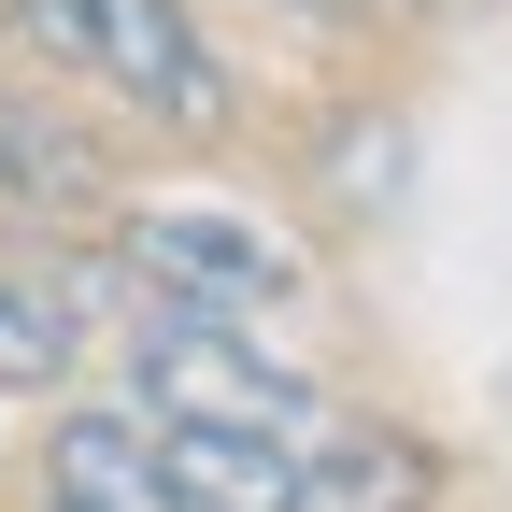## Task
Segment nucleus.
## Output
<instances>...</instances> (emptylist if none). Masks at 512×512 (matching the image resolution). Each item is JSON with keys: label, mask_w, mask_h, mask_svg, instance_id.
<instances>
[{"label": "nucleus", "mask_w": 512, "mask_h": 512, "mask_svg": "<svg viewBox=\"0 0 512 512\" xmlns=\"http://www.w3.org/2000/svg\"><path fill=\"white\" fill-rule=\"evenodd\" d=\"M128 384H143V427H200V441H313V427H328L285 356H256L228 313H185V299L143 313Z\"/></svg>", "instance_id": "1"}, {"label": "nucleus", "mask_w": 512, "mask_h": 512, "mask_svg": "<svg viewBox=\"0 0 512 512\" xmlns=\"http://www.w3.org/2000/svg\"><path fill=\"white\" fill-rule=\"evenodd\" d=\"M128 271L157 299H185V313H256V299L299 285V256L256 242L242 214H128Z\"/></svg>", "instance_id": "2"}, {"label": "nucleus", "mask_w": 512, "mask_h": 512, "mask_svg": "<svg viewBox=\"0 0 512 512\" xmlns=\"http://www.w3.org/2000/svg\"><path fill=\"white\" fill-rule=\"evenodd\" d=\"M86 72H114L143 114H171V128H214L228 114V86H214V57H200V29L171 15V0H100V43H86Z\"/></svg>", "instance_id": "3"}, {"label": "nucleus", "mask_w": 512, "mask_h": 512, "mask_svg": "<svg viewBox=\"0 0 512 512\" xmlns=\"http://www.w3.org/2000/svg\"><path fill=\"white\" fill-rule=\"evenodd\" d=\"M43 512H185L171 456H157V427H128V413H72L43 441Z\"/></svg>", "instance_id": "4"}, {"label": "nucleus", "mask_w": 512, "mask_h": 512, "mask_svg": "<svg viewBox=\"0 0 512 512\" xmlns=\"http://www.w3.org/2000/svg\"><path fill=\"white\" fill-rule=\"evenodd\" d=\"M157 456H171L185 512H285V498H299V441H200V427H157Z\"/></svg>", "instance_id": "5"}, {"label": "nucleus", "mask_w": 512, "mask_h": 512, "mask_svg": "<svg viewBox=\"0 0 512 512\" xmlns=\"http://www.w3.org/2000/svg\"><path fill=\"white\" fill-rule=\"evenodd\" d=\"M285 512H427V456L413 441H299V498Z\"/></svg>", "instance_id": "6"}, {"label": "nucleus", "mask_w": 512, "mask_h": 512, "mask_svg": "<svg viewBox=\"0 0 512 512\" xmlns=\"http://www.w3.org/2000/svg\"><path fill=\"white\" fill-rule=\"evenodd\" d=\"M0 200H100V157H86L57 114L0 100Z\"/></svg>", "instance_id": "7"}, {"label": "nucleus", "mask_w": 512, "mask_h": 512, "mask_svg": "<svg viewBox=\"0 0 512 512\" xmlns=\"http://www.w3.org/2000/svg\"><path fill=\"white\" fill-rule=\"evenodd\" d=\"M57 370H72V299L0 271V384H57Z\"/></svg>", "instance_id": "8"}, {"label": "nucleus", "mask_w": 512, "mask_h": 512, "mask_svg": "<svg viewBox=\"0 0 512 512\" xmlns=\"http://www.w3.org/2000/svg\"><path fill=\"white\" fill-rule=\"evenodd\" d=\"M15 29H29L43 57H86V43H100V0H15Z\"/></svg>", "instance_id": "9"}, {"label": "nucleus", "mask_w": 512, "mask_h": 512, "mask_svg": "<svg viewBox=\"0 0 512 512\" xmlns=\"http://www.w3.org/2000/svg\"><path fill=\"white\" fill-rule=\"evenodd\" d=\"M271 15H370V0H271Z\"/></svg>", "instance_id": "10"}]
</instances>
